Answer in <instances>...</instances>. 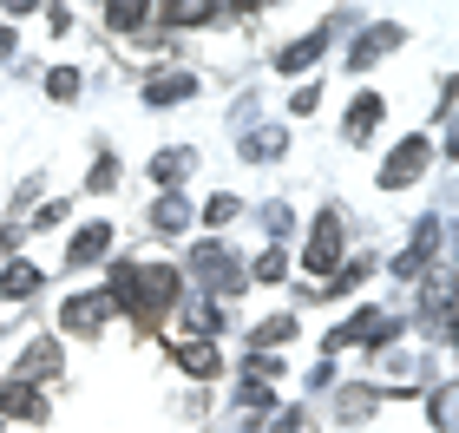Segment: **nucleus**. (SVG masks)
Segmentation results:
<instances>
[{"label": "nucleus", "mask_w": 459, "mask_h": 433, "mask_svg": "<svg viewBox=\"0 0 459 433\" xmlns=\"http://www.w3.org/2000/svg\"><path fill=\"white\" fill-rule=\"evenodd\" d=\"M106 250H112V230H106V223H92V230H79V237H73L66 263L79 270V263H92V256H106Z\"/></svg>", "instance_id": "6"}, {"label": "nucleus", "mask_w": 459, "mask_h": 433, "mask_svg": "<svg viewBox=\"0 0 459 433\" xmlns=\"http://www.w3.org/2000/svg\"><path fill=\"white\" fill-rule=\"evenodd\" d=\"M322 53V33H308V39H296V47L282 53V73H296V66H308V59Z\"/></svg>", "instance_id": "11"}, {"label": "nucleus", "mask_w": 459, "mask_h": 433, "mask_svg": "<svg viewBox=\"0 0 459 433\" xmlns=\"http://www.w3.org/2000/svg\"><path fill=\"white\" fill-rule=\"evenodd\" d=\"M0 414H13V420H47V401L33 394V381H13V387H0Z\"/></svg>", "instance_id": "4"}, {"label": "nucleus", "mask_w": 459, "mask_h": 433, "mask_svg": "<svg viewBox=\"0 0 459 433\" xmlns=\"http://www.w3.org/2000/svg\"><path fill=\"white\" fill-rule=\"evenodd\" d=\"M106 20H112L118 33H132L138 20H144V7H132V0H112V7H106Z\"/></svg>", "instance_id": "13"}, {"label": "nucleus", "mask_w": 459, "mask_h": 433, "mask_svg": "<svg viewBox=\"0 0 459 433\" xmlns=\"http://www.w3.org/2000/svg\"><path fill=\"white\" fill-rule=\"evenodd\" d=\"M158 223H164V230H184V204L164 197V204H158Z\"/></svg>", "instance_id": "15"}, {"label": "nucleus", "mask_w": 459, "mask_h": 433, "mask_svg": "<svg viewBox=\"0 0 459 433\" xmlns=\"http://www.w3.org/2000/svg\"><path fill=\"white\" fill-rule=\"evenodd\" d=\"M433 420H440V433H453V394H446V387L433 394Z\"/></svg>", "instance_id": "17"}, {"label": "nucleus", "mask_w": 459, "mask_h": 433, "mask_svg": "<svg viewBox=\"0 0 459 433\" xmlns=\"http://www.w3.org/2000/svg\"><path fill=\"white\" fill-rule=\"evenodd\" d=\"M53 368H59V348L53 342H33L27 348V375H53Z\"/></svg>", "instance_id": "12"}, {"label": "nucleus", "mask_w": 459, "mask_h": 433, "mask_svg": "<svg viewBox=\"0 0 459 433\" xmlns=\"http://www.w3.org/2000/svg\"><path fill=\"white\" fill-rule=\"evenodd\" d=\"M178 368H184V375H197V381H211L217 375V348L211 342H178Z\"/></svg>", "instance_id": "5"}, {"label": "nucleus", "mask_w": 459, "mask_h": 433, "mask_svg": "<svg viewBox=\"0 0 459 433\" xmlns=\"http://www.w3.org/2000/svg\"><path fill=\"white\" fill-rule=\"evenodd\" d=\"M420 171H427V144H420V138H407L401 152L387 158V171H381V184H387V191H401V184H413Z\"/></svg>", "instance_id": "2"}, {"label": "nucleus", "mask_w": 459, "mask_h": 433, "mask_svg": "<svg viewBox=\"0 0 459 433\" xmlns=\"http://www.w3.org/2000/svg\"><path fill=\"white\" fill-rule=\"evenodd\" d=\"M276 276H282V256H276V250H269V256L256 263V282H276Z\"/></svg>", "instance_id": "19"}, {"label": "nucleus", "mask_w": 459, "mask_h": 433, "mask_svg": "<svg viewBox=\"0 0 459 433\" xmlns=\"http://www.w3.org/2000/svg\"><path fill=\"white\" fill-rule=\"evenodd\" d=\"M374 118H381V99L361 92V99L348 106V132H354V138H368V132H374Z\"/></svg>", "instance_id": "8"}, {"label": "nucleus", "mask_w": 459, "mask_h": 433, "mask_svg": "<svg viewBox=\"0 0 459 433\" xmlns=\"http://www.w3.org/2000/svg\"><path fill=\"white\" fill-rule=\"evenodd\" d=\"M335 256H342V223L322 217L316 237H308V270H335Z\"/></svg>", "instance_id": "3"}, {"label": "nucleus", "mask_w": 459, "mask_h": 433, "mask_svg": "<svg viewBox=\"0 0 459 433\" xmlns=\"http://www.w3.org/2000/svg\"><path fill=\"white\" fill-rule=\"evenodd\" d=\"M47 86H53V99H73V92H79V79H73V66H59Z\"/></svg>", "instance_id": "16"}, {"label": "nucleus", "mask_w": 459, "mask_h": 433, "mask_svg": "<svg viewBox=\"0 0 459 433\" xmlns=\"http://www.w3.org/2000/svg\"><path fill=\"white\" fill-rule=\"evenodd\" d=\"M7 47H13V33H0V53H7Z\"/></svg>", "instance_id": "20"}, {"label": "nucleus", "mask_w": 459, "mask_h": 433, "mask_svg": "<svg viewBox=\"0 0 459 433\" xmlns=\"http://www.w3.org/2000/svg\"><path fill=\"white\" fill-rule=\"evenodd\" d=\"M33 282H39V270H33V263H13V270L0 276V289H7L13 302H20V296H33Z\"/></svg>", "instance_id": "10"}, {"label": "nucleus", "mask_w": 459, "mask_h": 433, "mask_svg": "<svg viewBox=\"0 0 459 433\" xmlns=\"http://www.w3.org/2000/svg\"><path fill=\"white\" fill-rule=\"evenodd\" d=\"M394 39H401V27H381V33H368V39H354V66H368L374 53H387Z\"/></svg>", "instance_id": "9"}, {"label": "nucleus", "mask_w": 459, "mask_h": 433, "mask_svg": "<svg viewBox=\"0 0 459 433\" xmlns=\"http://www.w3.org/2000/svg\"><path fill=\"white\" fill-rule=\"evenodd\" d=\"M106 316H112V296H73L59 308V328L66 335H92V328H106Z\"/></svg>", "instance_id": "1"}, {"label": "nucleus", "mask_w": 459, "mask_h": 433, "mask_svg": "<svg viewBox=\"0 0 459 433\" xmlns=\"http://www.w3.org/2000/svg\"><path fill=\"white\" fill-rule=\"evenodd\" d=\"M191 92H197L191 73H171V79H152V86H144V99H152V106H171V99H191Z\"/></svg>", "instance_id": "7"}, {"label": "nucleus", "mask_w": 459, "mask_h": 433, "mask_svg": "<svg viewBox=\"0 0 459 433\" xmlns=\"http://www.w3.org/2000/svg\"><path fill=\"white\" fill-rule=\"evenodd\" d=\"M204 217H211V223H230V217H237V197H211V211H204Z\"/></svg>", "instance_id": "18"}, {"label": "nucleus", "mask_w": 459, "mask_h": 433, "mask_svg": "<svg viewBox=\"0 0 459 433\" xmlns=\"http://www.w3.org/2000/svg\"><path fill=\"white\" fill-rule=\"evenodd\" d=\"M289 335H296V322H289V316H276V322H263V328H256V342H263V348H282Z\"/></svg>", "instance_id": "14"}]
</instances>
